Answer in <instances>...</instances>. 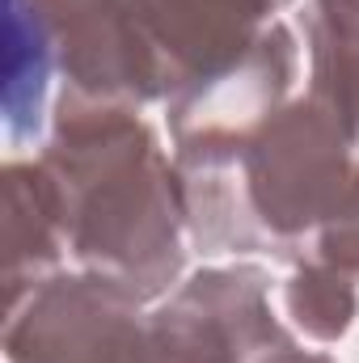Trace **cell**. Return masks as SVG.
<instances>
[{"instance_id":"obj_7","label":"cell","mask_w":359,"mask_h":363,"mask_svg":"<svg viewBox=\"0 0 359 363\" xmlns=\"http://www.w3.org/2000/svg\"><path fill=\"white\" fill-rule=\"evenodd\" d=\"M321 258L330 267H343V271L359 274V182L351 190V199L343 203V211L321 233Z\"/></svg>"},{"instance_id":"obj_2","label":"cell","mask_w":359,"mask_h":363,"mask_svg":"<svg viewBox=\"0 0 359 363\" xmlns=\"http://www.w3.org/2000/svg\"><path fill=\"white\" fill-rule=\"evenodd\" d=\"M127 291L106 279H64L9 308L13 363H182L170 342L144 334L127 313Z\"/></svg>"},{"instance_id":"obj_3","label":"cell","mask_w":359,"mask_h":363,"mask_svg":"<svg viewBox=\"0 0 359 363\" xmlns=\"http://www.w3.org/2000/svg\"><path fill=\"white\" fill-rule=\"evenodd\" d=\"M275 4L283 0H131L157 97L186 93L245 60Z\"/></svg>"},{"instance_id":"obj_4","label":"cell","mask_w":359,"mask_h":363,"mask_svg":"<svg viewBox=\"0 0 359 363\" xmlns=\"http://www.w3.org/2000/svg\"><path fill=\"white\" fill-rule=\"evenodd\" d=\"M30 4L47 43L60 51V64L77 97L110 106L157 97L131 0H30Z\"/></svg>"},{"instance_id":"obj_8","label":"cell","mask_w":359,"mask_h":363,"mask_svg":"<svg viewBox=\"0 0 359 363\" xmlns=\"http://www.w3.org/2000/svg\"><path fill=\"white\" fill-rule=\"evenodd\" d=\"M351 4H355V9H359V0H351Z\"/></svg>"},{"instance_id":"obj_6","label":"cell","mask_w":359,"mask_h":363,"mask_svg":"<svg viewBox=\"0 0 359 363\" xmlns=\"http://www.w3.org/2000/svg\"><path fill=\"white\" fill-rule=\"evenodd\" d=\"M287 300H292V313L304 321V330L317 334V338L343 334L351 313H355L351 283L326 271H300L287 287Z\"/></svg>"},{"instance_id":"obj_1","label":"cell","mask_w":359,"mask_h":363,"mask_svg":"<svg viewBox=\"0 0 359 363\" xmlns=\"http://www.w3.org/2000/svg\"><path fill=\"white\" fill-rule=\"evenodd\" d=\"M64 245L127 296H157L182 262V194L157 140L123 106L64 93L43 157Z\"/></svg>"},{"instance_id":"obj_5","label":"cell","mask_w":359,"mask_h":363,"mask_svg":"<svg viewBox=\"0 0 359 363\" xmlns=\"http://www.w3.org/2000/svg\"><path fill=\"white\" fill-rule=\"evenodd\" d=\"M313 34V97L338 118L359 148V9L351 0H317L309 13Z\"/></svg>"}]
</instances>
